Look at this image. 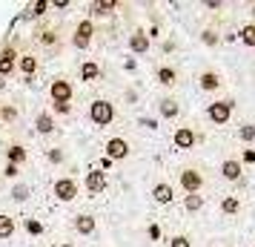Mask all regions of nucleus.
<instances>
[{
    "label": "nucleus",
    "mask_w": 255,
    "mask_h": 247,
    "mask_svg": "<svg viewBox=\"0 0 255 247\" xmlns=\"http://www.w3.org/2000/svg\"><path fill=\"white\" fill-rule=\"evenodd\" d=\"M32 37H35V43L43 49L46 55H60V52H63V35H60V26L40 23V26H35Z\"/></svg>",
    "instance_id": "f257e3e1"
},
{
    "label": "nucleus",
    "mask_w": 255,
    "mask_h": 247,
    "mask_svg": "<svg viewBox=\"0 0 255 247\" xmlns=\"http://www.w3.org/2000/svg\"><path fill=\"white\" fill-rule=\"evenodd\" d=\"M86 118H89L92 127L104 130V127H109V124H115L118 109H115V104H112L109 98H95L92 104H89V109H86Z\"/></svg>",
    "instance_id": "f03ea898"
},
{
    "label": "nucleus",
    "mask_w": 255,
    "mask_h": 247,
    "mask_svg": "<svg viewBox=\"0 0 255 247\" xmlns=\"http://www.w3.org/2000/svg\"><path fill=\"white\" fill-rule=\"evenodd\" d=\"M75 101V81L69 75H52L49 81V104H72Z\"/></svg>",
    "instance_id": "7ed1b4c3"
},
{
    "label": "nucleus",
    "mask_w": 255,
    "mask_h": 247,
    "mask_svg": "<svg viewBox=\"0 0 255 247\" xmlns=\"http://www.w3.org/2000/svg\"><path fill=\"white\" fill-rule=\"evenodd\" d=\"M95 20L92 17H81L78 23H75V29H72V35H69V46L72 49H78V52H86V49L95 43Z\"/></svg>",
    "instance_id": "20e7f679"
},
{
    "label": "nucleus",
    "mask_w": 255,
    "mask_h": 247,
    "mask_svg": "<svg viewBox=\"0 0 255 247\" xmlns=\"http://www.w3.org/2000/svg\"><path fill=\"white\" fill-rule=\"evenodd\" d=\"M52 196H55L60 204H72V201L81 196V181L75 176H58L52 181Z\"/></svg>",
    "instance_id": "39448f33"
},
{
    "label": "nucleus",
    "mask_w": 255,
    "mask_h": 247,
    "mask_svg": "<svg viewBox=\"0 0 255 247\" xmlns=\"http://www.w3.org/2000/svg\"><path fill=\"white\" fill-rule=\"evenodd\" d=\"M17 58H20V49H17L14 40L0 46V78H9V75L17 72Z\"/></svg>",
    "instance_id": "423d86ee"
},
{
    "label": "nucleus",
    "mask_w": 255,
    "mask_h": 247,
    "mask_svg": "<svg viewBox=\"0 0 255 247\" xmlns=\"http://www.w3.org/2000/svg\"><path fill=\"white\" fill-rule=\"evenodd\" d=\"M104 153H106V161H127L132 155V144L124 138V135H115L104 144Z\"/></svg>",
    "instance_id": "0eeeda50"
},
{
    "label": "nucleus",
    "mask_w": 255,
    "mask_h": 247,
    "mask_svg": "<svg viewBox=\"0 0 255 247\" xmlns=\"http://www.w3.org/2000/svg\"><path fill=\"white\" fill-rule=\"evenodd\" d=\"M178 184L184 187L186 196H195L198 190L204 187V176H201V170H195V167H184L178 173Z\"/></svg>",
    "instance_id": "6e6552de"
},
{
    "label": "nucleus",
    "mask_w": 255,
    "mask_h": 247,
    "mask_svg": "<svg viewBox=\"0 0 255 247\" xmlns=\"http://www.w3.org/2000/svg\"><path fill=\"white\" fill-rule=\"evenodd\" d=\"M32 127H35L37 135H55L58 132V121L49 109H37L35 118H32Z\"/></svg>",
    "instance_id": "1a4fd4ad"
},
{
    "label": "nucleus",
    "mask_w": 255,
    "mask_h": 247,
    "mask_svg": "<svg viewBox=\"0 0 255 247\" xmlns=\"http://www.w3.org/2000/svg\"><path fill=\"white\" fill-rule=\"evenodd\" d=\"M83 187L89 196H101L106 187H109V181H106V173L104 170H89L86 176H83Z\"/></svg>",
    "instance_id": "9d476101"
},
{
    "label": "nucleus",
    "mask_w": 255,
    "mask_h": 247,
    "mask_svg": "<svg viewBox=\"0 0 255 247\" xmlns=\"http://www.w3.org/2000/svg\"><path fill=\"white\" fill-rule=\"evenodd\" d=\"M78 78H81L83 83H98L104 78V69H101L98 60L86 58V60H81V66H78Z\"/></svg>",
    "instance_id": "9b49d317"
},
{
    "label": "nucleus",
    "mask_w": 255,
    "mask_h": 247,
    "mask_svg": "<svg viewBox=\"0 0 255 247\" xmlns=\"http://www.w3.org/2000/svg\"><path fill=\"white\" fill-rule=\"evenodd\" d=\"M3 155H6V164H14V167H23L29 161V150L20 141H9L6 150H3Z\"/></svg>",
    "instance_id": "f8f14e48"
},
{
    "label": "nucleus",
    "mask_w": 255,
    "mask_h": 247,
    "mask_svg": "<svg viewBox=\"0 0 255 247\" xmlns=\"http://www.w3.org/2000/svg\"><path fill=\"white\" fill-rule=\"evenodd\" d=\"M17 72L32 81L37 72H40V58H37L35 52H20V58H17Z\"/></svg>",
    "instance_id": "ddd939ff"
},
{
    "label": "nucleus",
    "mask_w": 255,
    "mask_h": 247,
    "mask_svg": "<svg viewBox=\"0 0 255 247\" xmlns=\"http://www.w3.org/2000/svg\"><path fill=\"white\" fill-rule=\"evenodd\" d=\"M72 230L78 236H95L98 230V219H95L92 213H78L75 219H72Z\"/></svg>",
    "instance_id": "4468645a"
},
{
    "label": "nucleus",
    "mask_w": 255,
    "mask_h": 247,
    "mask_svg": "<svg viewBox=\"0 0 255 247\" xmlns=\"http://www.w3.org/2000/svg\"><path fill=\"white\" fill-rule=\"evenodd\" d=\"M232 101H215V104H209L207 106V115H209V121L212 124H227L230 121V115H232Z\"/></svg>",
    "instance_id": "2eb2a0df"
},
{
    "label": "nucleus",
    "mask_w": 255,
    "mask_h": 247,
    "mask_svg": "<svg viewBox=\"0 0 255 247\" xmlns=\"http://www.w3.org/2000/svg\"><path fill=\"white\" fill-rule=\"evenodd\" d=\"M198 141V135L192 127H178V130L172 132V144L178 147V150H192Z\"/></svg>",
    "instance_id": "dca6fc26"
},
{
    "label": "nucleus",
    "mask_w": 255,
    "mask_h": 247,
    "mask_svg": "<svg viewBox=\"0 0 255 247\" xmlns=\"http://www.w3.org/2000/svg\"><path fill=\"white\" fill-rule=\"evenodd\" d=\"M149 46H152V40H149V35H146L143 29H135V32L129 35V52H135V55H146Z\"/></svg>",
    "instance_id": "f3484780"
},
{
    "label": "nucleus",
    "mask_w": 255,
    "mask_h": 247,
    "mask_svg": "<svg viewBox=\"0 0 255 247\" xmlns=\"http://www.w3.org/2000/svg\"><path fill=\"white\" fill-rule=\"evenodd\" d=\"M118 0H92L89 3V14H92V20L95 17H109V14H115L118 12Z\"/></svg>",
    "instance_id": "a211bd4d"
},
{
    "label": "nucleus",
    "mask_w": 255,
    "mask_h": 247,
    "mask_svg": "<svg viewBox=\"0 0 255 247\" xmlns=\"http://www.w3.org/2000/svg\"><path fill=\"white\" fill-rule=\"evenodd\" d=\"M152 199L158 201V204H163V207H166V204H172V201H175L172 184H169V181H158V184L152 187Z\"/></svg>",
    "instance_id": "6ab92c4d"
},
{
    "label": "nucleus",
    "mask_w": 255,
    "mask_h": 247,
    "mask_svg": "<svg viewBox=\"0 0 255 247\" xmlns=\"http://www.w3.org/2000/svg\"><path fill=\"white\" fill-rule=\"evenodd\" d=\"M158 115L166 118V121H175V118L181 115V104L175 98H161L158 101Z\"/></svg>",
    "instance_id": "aec40b11"
},
{
    "label": "nucleus",
    "mask_w": 255,
    "mask_h": 247,
    "mask_svg": "<svg viewBox=\"0 0 255 247\" xmlns=\"http://www.w3.org/2000/svg\"><path fill=\"white\" fill-rule=\"evenodd\" d=\"M17 233V219L9 213H0V242H9Z\"/></svg>",
    "instance_id": "412c9836"
},
{
    "label": "nucleus",
    "mask_w": 255,
    "mask_h": 247,
    "mask_svg": "<svg viewBox=\"0 0 255 247\" xmlns=\"http://www.w3.org/2000/svg\"><path fill=\"white\" fill-rule=\"evenodd\" d=\"M155 81L161 83V86H175L178 83V69L175 66H158L155 69Z\"/></svg>",
    "instance_id": "4be33fe9"
},
{
    "label": "nucleus",
    "mask_w": 255,
    "mask_h": 247,
    "mask_svg": "<svg viewBox=\"0 0 255 247\" xmlns=\"http://www.w3.org/2000/svg\"><path fill=\"white\" fill-rule=\"evenodd\" d=\"M29 196H32V190H29V184H23V181H14L12 190H9V199H12L14 204H23V201H29Z\"/></svg>",
    "instance_id": "5701e85b"
},
{
    "label": "nucleus",
    "mask_w": 255,
    "mask_h": 247,
    "mask_svg": "<svg viewBox=\"0 0 255 247\" xmlns=\"http://www.w3.org/2000/svg\"><path fill=\"white\" fill-rule=\"evenodd\" d=\"M198 83H201V89H204V92H215V89L221 86V75H218V72H201Z\"/></svg>",
    "instance_id": "b1692460"
},
{
    "label": "nucleus",
    "mask_w": 255,
    "mask_h": 247,
    "mask_svg": "<svg viewBox=\"0 0 255 247\" xmlns=\"http://www.w3.org/2000/svg\"><path fill=\"white\" fill-rule=\"evenodd\" d=\"M221 176L227 178V181H238V178H241V164H238L235 158H227V161L221 164Z\"/></svg>",
    "instance_id": "393cba45"
},
{
    "label": "nucleus",
    "mask_w": 255,
    "mask_h": 247,
    "mask_svg": "<svg viewBox=\"0 0 255 247\" xmlns=\"http://www.w3.org/2000/svg\"><path fill=\"white\" fill-rule=\"evenodd\" d=\"M221 213H224V216H235V213H241V199H238V196H227V199L221 201Z\"/></svg>",
    "instance_id": "a878e982"
},
{
    "label": "nucleus",
    "mask_w": 255,
    "mask_h": 247,
    "mask_svg": "<svg viewBox=\"0 0 255 247\" xmlns=\"http://www.w3.org/2000/svg\"><path fill=\"white\" fill-rule=\"evenodd\" d=\"M17 121V106L0 104V124H14Z\"/></svg>",
    "instance_id": "bb28decb"
},
{
    "label": "nucleus",
    "mask_w": 255,
    "mask_h": 247,
    "mask_svg": "<svg viewBox=\"0 0 255 247\" xmlns=\"http://www.w3.org/2000/svg\"><path fill=\"white\" fill-rule=\"evenodd\" d=\"M46 161L49 164H63V161H66V153H63V147H49L46 150Z\"/></svg>",
    "instance_id": "cd10ccee"
},
{
    "label": "nucleus",
    "mask_w": 255,
    "mask_h": 247,
    "mask_svg": "<svg viewBox=\"0 0 255 247\" xmlns=\"http://www.w3.org/2000/svg\"><path fill=\"white\" fill-rule=\"evenodd\" d=\"M184 207L189 213H195V210H201V207H204V199H201L198 193H195V196H184Z\"/></svg>",
    "instance_id": "c85d7f7f"
},
{
    "label": "nucleus",
    "mask_w": 255,
    "mask_h": 247,
    "mask_svg": "<svg viewBox=\"0 0 255 247\" xmlns=\"http://www.w3.org/2000/svg\"><path fill=\"white\" fill-rule=\"evenodd\" d=\"M49 9H52V6H49V0H37L35 6H29V12H26V14H29V17H40V14L49 12Z\"/></svg>",
    "instance_id": "c756f323"
},
{
    "label": "nucleus",
    "mask_w": 255,
    "mask_h": 247,
    "mask_svg": "<svg viewBox=\"0 0 255 247\" xmlns=\"http://www.w3.org/2000/svg\"><path fill=\"white\" fill-rule=\"evenodd\" d=\"M241 40L247 43V46H255V23H247L241 29Z\"/></svg>",
    "instance_id": "7c9ffc66"
},
{
    "label": "nucleus",
    "mask_w": 255,
    "mask_h": 247,
    "mask_svg": "<svg viewBox=\"0 0 255 247\" xmlns=\"http://www.w3.org/2000/svg\"><path fill=\"white\" fill-rule=\"evenodd\" d=\"M49 112H52V115L69 118V115H72V104H49Z\"/></svg>",
    "instance_id": "2f4dec72"
},
{
    "label": "nucleus",
    "mask_w": 255,
    "mask_h": 247,
    "mask_svg": "<svg viewBox=\"0 0 255 247\" xmlns=\"http://www.w3.org/2000/svg\"><path fill=\"white\" fill-rule=\"evenodd\" d=\"M169 247H192V239H189V236H184V233H178V236H172V239H169Z\"/></svg>",
    "instance_id": "473e14b6"
},
{
    "label": "nucleus",
    "mask_w": 255,
    "mask_h": 247,
    "mask_svg": "<svg viewBox=\"0 0 255 247\" xmlns=\"http://www.w3.org/2000/svg\"><path fill=\"white\" fill-rule=\"evenodd\" d=\"M238 138H241V141H253L255 138V124H244L241 130H238Z\"/></svg>",
    "instance_id": "72a5a7b5"
},
{
    "label": "nucleus",
    "mask_w": 255,
    "mask_h": 247,
    "mask_svg": "<svg viewBox=\"0 0 255 247\" xmlns=\"http://www.w3.org/2000/svg\"><path fill=\"white\" fill-rule=\"evenodd\" d=\"M0 176H3V178H12V181H17V176H20V167H14V164H6L3 170H0Z\"/></svg>",
    "instance_id": "f704fd0d"
},
{
    "label": "nucleus",
    "mask_w": 255,
    "mask_h": 247,
    "mask_svg": "<svg viewBox=\"0 0 255 247\" xmlns=\"http://www.w3.org/2000/svg\"><path fill=\"white\" fill-rule=\"evenodd\" d=\"M201 40H204L207 46H215V43H218V35H215L212 29H207V32H204V37H201Z\"/></svg>",
    "instance_id": "c9c22d12"
},
{
    "label": "nucleus",
    "mask_w": 255,
    "mask_h": 247,
    "mask_svg": "<svg viewBox=\"0 0 255 247\" xmlns=\"http://www.w3.org/2000/svg\"><path fill=\"white\" fill-rule=\"evenodd\" d=\"M49 6H55V9H69L72 3L69 0H55V3H49Z\"/></svg>",
    "instance_id": "e433bc0d"
},
{
    "label": "nucleus",
    "mask_w": 255,
    "mask_h": 247,
    "mask_svg": "<svg viewBox=\"0 0 255 247\" xmlns=\"http://www.w3.org/2000/svg\"><path fill=\"white\" fill-rule=\"evenodd\" d=\"M60 247H75V245H69V242H66V245H60Z\"/></svg>",
    "instance_id": "4c0bfd02"
},
{
    "label": "nucleus",
    "mask_w": 255,
    "mask_h": 247,
    "mask_svg": "<svg viewBox=\"0 0 255 247\" xmlns=\"http://www.w3.org/2000/svg\"><path fill=\"white\" fill-rule=\"evenodd\" d=\"M253 17H255V6H253Z\"/></svg>",
    "instance_id": "58836bf2"
},
{
    "label": "nucleus",
    "mask_w": 255,
    "mask_h": 247,
    "mask_svg": "<svg viewBox=\"0 0 255 247\" xmlns=\"http://www.w3.org/2000/svg\"><path fill=\"white\" fill-rule=\"evenodd\" d=\"M0 181H3V176H0Z\"/></svg>",
    "instance_id": "ea45409f"
},
{
    "label": "nucleus",
    "mask_w": 255,
    "mask_h": 247,
    "mask_svg": "<svg viewBox=\"0 0 255 247\" xmlns=\"http://www.w3.org/2000/svg\"><path fill=\"white\" fill-rule=\"evenodd\" d=\"M253 247H255V245H253Z\"/></svg>",
    "instance_id": "a19ab883"
}]
</instances>
